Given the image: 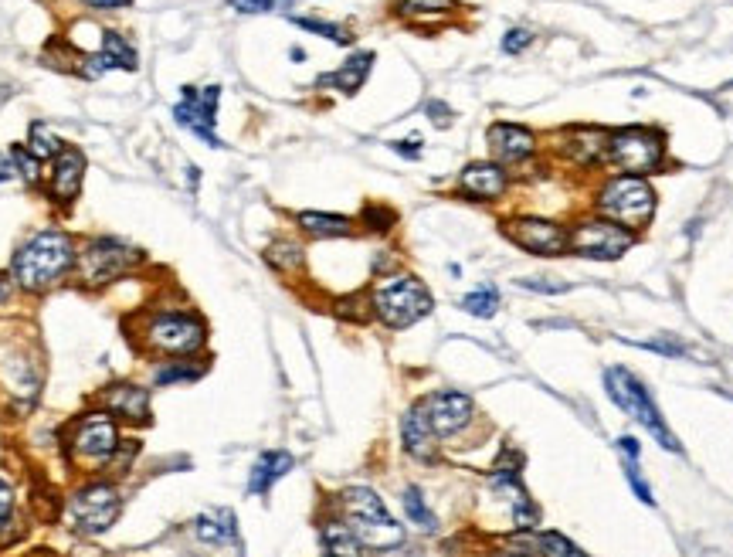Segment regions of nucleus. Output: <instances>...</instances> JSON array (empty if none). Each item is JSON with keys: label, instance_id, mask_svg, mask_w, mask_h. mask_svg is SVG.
Returning <instances> with one entry per match:
<instances>
[{"label": "nucleus", "instance_id": "obj_42", "mask_svg": "<svg viewBox=\"0 0 733 557\" xmlns=\"http://www.w3.org/2000/svg\"><path fill=\"white\" fill-rule=\"evenodd\" d=\"M11 513H14V490L0 479V527H7Z\"/></svg>", "mask_w": 733, "mask_h": 557}, {"label": "nucleus", "instance_id": "obj_43", "mask_svg": "<svg viewBox=\"0 0 733 557\" xmlns=\"http://www.w3.org/2000/svg\"><path fill=\"white\" fill-rule=\"evenodd\" d=\"M391 150L401 153V157H408V160H418L421 157V140L418 136H411V140H394Z\"/></svg>", "mask_w": 733, "mask_h": 557}, {"label": "nucleus", "instance_id": "obj_21", "mask_svg": "<svg viewBox=\"0 0 733 557\" xmlns=\"http://www.w3.org/2000/svg\"><path fill=\"white\" fill-rule=\"evenodd\" d=\"M292 466H296V459H292L289 452H282V449L262 452V456L255 459L252 473H248V493H252V496H265L275 483H279L282 476L292 473Z\"/></svg>", "mask_w": 733, "mask_h": 557}, {"label": "nucleus", "instance_id": "obj_16", "mask_svg": "<svg viewBox=\"0 0 733 557\" xmlns=\"http://www.w3.org/2000/svg\"><path fill=\"white\" fill-rule=\"evenodd\" d=\"M96 405L106 415L119 418V422H133V425H146L150 422V388L133 381H116L109 388H102L96 394Z\"/></svg>", "mask_w": 733, "mask_h": 557}, {"label": "nucleus", "instance_id": "obj_12", "mask_svg": "<svg viewBox=\"0 0 733 557\" xmlns=\"http://www.w3.org/2000/svg\"><path fill=\"white\" fill-rule=\"evenodd\" d=\"M503 235L510 238L516 248H523V252H530V255H540V259H557V255H564L567 245H571V231L547 218H510V221H503Z\"/></svg>", "mask_w": 733, "mask_h": 557}, {"label": "nucleus", "instance_id": "obj_32", "mask_svg": "<svg viewBox=\"0 0 733 557\" xmlns=\"http://www.w3.org/2000/svg\"><path fill=\"white\" fill-rule=\"evenodd\" d=\"M24 147H28V150L34 153V157H38L41 164H45V160H55L58 153L65 150V143L58 140V136L51 133L45 123H34V126H31V133H28V143H24Z\"/></svg>", "mask_w": 733, "mask_h": 557}, {"label": "nucleus", "instance_id": "obj_17", "mask_svg": "<svg viewBox=\"0 0 733 557\" xmlns=\"http://www.w3.org/2000/svg\"><path fill=\"white\" fill-rule=\"evenodd\" d=\"M85 153L79 147H65L58 153L55 160H51V170H48V197L55 204H68L79 201L82 194V181H85Z\"/></svg>", "mask_w": 733, "mask_h": 557}, {"label": "nucleus", "instance_id": "obj_37", "mask_svg": "<svg viewBox=\"0 0 733 557\" xmlns=\"http://www.w3.org/2000/svg\"><path fill=\"white\" fill-rule=\"evenodd\" d=\"M625 479H628V486L635 490L638 500L645 503V507H652L655 503V496L649 490V483H645V476H642V466H638V456H625Z\"/></svg>", "mask_w": 733, "mask_h": 557}, {"label": "nucleus", "instance_id": "obj_22", "mask_svg": "<svg viewBox=\"0 0 733 557\" xmlns=\"http://www.w3.org/2000/svg\"><path fill=\"white\" fill-rule=\"evenodd\" d=\"M564 140L560 143V150H564L567 160H574V164L588 167L594 164L598 157H605V147H608V136L601 130H591V126H577V130H564Z\"/></svg>", "mask_w": 733, "mask_h": 557}, {"label": "nucleus", "instance_id": "obj_30", "mask_svg": "<svg viewBox=\"0 0 733 557\" xmlns=\"http://www.w3.org/2000/svg\"><path fill=\"white\" fill-rule=\"evenodd\" d=\"M398 11L411 21H438L459 11V0H398Z\"/></svg>", "mask_w": 733, "mask_h": 557}, {"label": "nucleus", "instance_id": "obj_6", "mask_svg": "<svg viewBox=\"0 0 733 557\" xmlns=\"http://www.w3.org/2000/svg\"><path fill=\"white\" fill-rule=\"evenodd\" d=\"M605 388H608V398L615 401L618 408L625 411V415H632L638 425L645 428V432L652 435L655 442L662 445V449L669 452H679L683 445L672 435V428L666 425V418H662L659 405L652 401L649 388H645L638 377L628 371V367H608L605 371Z\"/></svg>", "mask_w": 733, "mask_h": 557}, {"label": "nucleus", "instance_id": "obj_48", "mask_svg": "<svg viewBox=\"0 0 733 557\" xmlns=\"http://www.w3.org/2000/svg\"><path fill=\"white\" fill-rule=\"evenodd\" d=\"M289 58H296V62H303V58H306V51H303V48H292V51H289Z\"/></svg>", "mask_w": 733, "mask_h": 557}, {"label": "nucleus", "instance_id": "obj_44", "mask_svg": "<svg viewBox=\"0 0 733 557\" xmlns=\"http://www.w3.org/2000/svg\"><path fill=\"white\" fill-rule=\"evenodd\" d=\"M618 449H622L625 456H638L642 445H638V439H632V435H622V439H618Z\"/></svg>", "mask_w": 733, "mask_h": 557}, {"label": "nucleus", "instance_id": "obj_40", "mask_svg": "<svg viewBox=\"0 0 733 557\" xmlns=\"http://www.w3.org/2000/svg\"><path fill=\"white\" fill-rule=\"evenodd\" d=\"M530 45H533V34L526 31V28L506 31V38H503V51H506V55H520V51H526Z\"/></svg>", "mask_w": 733, "mask_h": 557}, {"label": "nucleus", "instance_id": "obj_49", "mask_svg": "<svg viewBox=\"0 0 733 557\" xmlns=\"http://www.w3.org/2000/svg\"><path fill=\"white\" fill-rule=\"evenodd\" d=\"M499 557H530V554H523V551H503Z\"/></svg>", "mask_w": 733, "mask_h": 557}, {"label": "nucleus", "instance_id": "obj_5", "mask_svg": "<svg viewBox=\"0 0 733 557\" xmlns=\"http://www.w3.org/2000/svg\"><path fill=\"white\" fill-rule=\"evenodd\" d=\"M340 507L347 513V524L353 534L364 541V547L374 551H394L404 544V527L391 517V510L384 507V500L370 486H350L340 496Z\"/></svg>", "mask_w": 733, "mask_h": 557}, {"label": "nucleus", "instance_id": "obj_28", "mask_svg": "<svg viewBox=\"0 0 733 557\" xmlns=\"http://www.w3.org/2000/svg\"><path fill=\"white\" fill-rule=\"evenodd\" d=\"M265 262L269 269H275L279 276H299L306 265V248L292 238H275V242L265 248Z\"/></svg>", "mask_w": 733, "mask_h": 557}, {"label": "nucleus", "instance_id": "obj_7", "mask_svg": "<svg viewBox=\"0 0 733 557\" xmlns=\"http://www.w3.org/2000/svg\"><path fill=\"white\" fill-rule=\"evenodd\" d=\"M598 211L605 218L618 221L625 228H645L655 214V191L645 177L635 174H618L608 184H601L598 197H594Z\"/></svg>", "mask_w": 733, "mask_h": 557}, {"label": "nucleus", "instance_id": "obj_47", "mask_svg": "<svg viewBox=\"0 0 733 557\" xmlns=\"http://www.w3.org/2000/svg\"><path fill=\"white\" fill-rule=\"evenodd\" d=\"M428 113H431V119H435V123H448V109L445 106H438V102H431V106H428Z\"/></svg>", "mask_w": 733, "mask_h": 557}, {"label": "nucleus", "instance_id": "obj_14", "mask_svg": "<svg viewBox=\"0 0 733 557\" xmlns=\"http://www.w3.org/2000/svg\"><path fill=\"white\" fill-rule=\"evenodd\" d=\"M421 408H425L431 432H435L438 439L459 435L462 428L472 422V415H476V405H472V398L465 391H435L421 401Z\"/></svg>", "mask_w": 733, "mask_h": 557}, {"label": "nucleus", "instance_id": "obj_20", "mask_svg": "<svg viewBox=\"0 0 733 557\" xmlns=\"http://www.w3.org/2000/svg\"><path fill=\"white\" fill-rule=\"evenodd\" d=\"M438 435L431 432V422H428V415H425V408L415 405V408H408L404 411V418H401V445H404V452H408L411 459H418V462H431L438 456Z\"/></svg>", "mask_w": 733, "mask_h": 557}, {"label": "nucleus", "instance_id": "obj_46", "mask_svg": "<svg viewBox=\"0 0 733 557\" xmlns=\"http://www.w3.org/2000/svg\"><path fill=\"white\" fill-rule=\"evenodd\" d=\"M14 177V164H11V157H4V153H0V184L4 181H11Z\"/></svg>", "mask_w": 733, "mask_h": 557}, {"label": "nucleus", "instance_id": "obj_35", "mask_svg": "<svg viewBox=\"0 0 733 557\" xmlns=\"http://www.w3.org/2000/svg\"><path fill=\"white\" fill-rule=\"evenodd\" d=\"M360 225L367 231H374V235H384V231H391L398 225V214L391 208H384V204H367L364 214H360Z\"/></svg>", "mask_w": 733, "mask_h": 557}, {"label": "nucleus", "instance_id": "obj_29", "mask_svg": "<svg viewBox=\"0 0 733 557\" xmlns=\"http://www.w3.org/2000/svg\"><path fill=\"white\" fill-rule=\"evenodd\" d=\"M459 306L469 316H476V320H493V316L499 313V289L493 286V282H482V286H476L472 293L462 296Z\"/></svg>", "mask_w": 733, "mask_h": 557}, {"label": "nucleus", "instance_id": "obj_11", "mask_svg": "<svg viewBox=\"0 0 733 557\" xmlns=\"http://www.w3.org/2000/svg\"><path fill=\"white\" fill-rule=\"evenodd\" d=\"M119 445H123L119 425L106 411H85L72 428V456L89 462V466H109Z\"/></svg>", "mask_w": 733, "mask_h": 557}, {"label": "nucleus", "instance_id": "obj_31", "mask_svg": "<svg viewBox=\"0 0 733 557\" xmlns=\"http://www.w3.org/2000/svg\"><path fill=\"white\" fill-rule=\"evenodd\" d=\"M401 503H404V513H408L411 524H418L421 530H428V534H431V530H438V517L431 513L425 493H421L418 486H408L404 496H401Z\"/></svg>", "mask_w": 733, "mask_h": 557}, {"label": "nucleus", "instance_id": "obj_19", "mask_svg": "<svg viewBox=\"0 0 733 557\" xmlns=\"http://www.w3.org/2000/svg\"><path fill=\"white\" fill-rule=\"evenodd\" d=\"M486 136H489V153L496 157V164H523L537 150V136L516 123H493Z\"/></svg>", "mask_w": 733, "mask_h": 557}, {"label": "nucleus", "instance_id": "obj_9", "mask_svg": "<svg viewBox=\"0 0 733 557\" xmlns=\"http://www.w3.org/2000/svg\"><path fill=\"white\" fill-rule=\"evenodd\" d=\"M635 245V231L618 225L611 218H584L571 228V245L567 252L581 255V259L615 262L622 259L628 248Z\"/></svg>", "mask_w": 733, "mask_h": 557}, {"label": "nucleus", "instance_id": "obj_18", "mask_svg": "<svg viewBox=\"0 0 733 557\" xmlns=\"http://www.w3.org/2000/svg\"><path fill=\"white\" fill-rule=\"evenodd\" d=\"M459 191L469 201H503L510 191V174L496 160H476L459 174Z\"/></svg>", "mask_w": 733, "mask_h": 557}, {"label": "nucleus", "instance_id": "obj_8", "mask_svg": "<svg viewBox=\"0 0 733 557\" xmlns=\"http://www.w3.org/2000/svg\"><path fill=\"white\" fill-rule=\"evenodd\" d=\"M119 513H123V496H119L116 486L102 483V479L79 486V490L68 496V507H65L68 527L75 534H89V537L109 530L119 520Z\"/></svg>", "mask_w": 733, "mask_h": 557}, {"label": "nucleus", "instance_id": "obj_15", "mask_svg": "<svg viewBox=\"0 0 733 557\" xmlns=\"http://www.w3.org/2000/svg\"><path fill=\"white\" fill-rule=\"evenodd\" d=\"M79 68H82V75H89V79H99V75H106V72H136V68H140V55H136L129 38H123L119 31H102L99 48L92 51V55H85Z\"/></svg>", "mask_w": 733, "mask_h": 557}, {"label": "nucleus", "instance_id": "obj_45", "mask_svg": "<svg viewBox=\"0 0 733 557\" xmlns=\"http://www.w3.org/2000/svg\"><path fill=\"white\" fill-rule=\"evenodd\" d=\"M14 296V279L11 276H4V272H0V306L7 303V299Z\"/></svg>", "mask_w": 733, "mask_h": 557}, {"label": "nucleus", "instance_id": "obj_3", "mask_svg": "<svg viewBox=\"0 0 733 557\" xmlns=\"http://www.w3.org/2000/svg\"><path fill=\"white\" fill-rule=\"evenodd\" d=\"M370 316L384 323L387 330H408L421 323L435 310V296L431 289L411 272H391L370 289Z\"/></svg>", "mask_w": 733, "mask_h": 557}, {"label": "nucleus", "instance_id": "obj_33", "mask_svg": "<svg viewBox=\"0 0 733 557\" xmlns=\"http://www.w3.org/2000/svg\"><path fill=\"white\" fill-rule=\"evenodd\" d=\"M292 24H296V28H303V31L319 34V38H330L333 45H350V41H353L350 31H343L340 24H333V21H319V17H292Z\"/></svg>", "mask_w": 733, "mask_h": 557}, {"label": "nucleus", "instance_id": "obj_38", "mask_svg": "<svg viewBox=\"0 0 733 557\" xmlns=\"http://www.w3.org/2000/svg\"><path fill=\"white\" fill-rule=\"evenodd\" d=\"M296 0H231V7L241 14H269V11H282V7H292Z\"/></svg>", "mask_w": 733, "mask_h": 557}, {"label": "nucleus", "instance_id": "obj_25", "mask_svg": "<svg viewBox=\"0 0 733 557\" xmlns=\"http://www.w3.org/2000/svg\"><path fill=\"white\" fill-rule=\"evenodd\" d=\"M194 537L201 544H231L238 537V524L231 510H211L194 520Z\"/></svg>", "mask_w": 733, "mask_h": 557}, {"label": "nucleus", "instance_id": "obj_26", "mask_svg": "<svg viewBox=\"0 0 733 557\" xmlns=\"http://www.w3.org/2000/svg\"><path fill=\"white\" fill-rule=\"evenodd\" d=\"M319 541H323V557H364V541L353 534L350 524L343 520H330L319 530Z\"/></svg>", "mask_w": 733, "mask_h": 557}, {"label": "nucleus", "instance_id": "obj_34", "mask_svg": "<svg viewBox=\"0 0 733 557\" xmlns=\"http://www.w3.org/2000/svg\"><path fill=\"white\" fill-rule=\"evenodd\" d=\"M537 547H540L543 557H588L574 541H567L564 534H557V530H547V534H540L537 537Z\"/></svg>", "mask_w": 733, "mask_h": 557}, {"label": "nucleus", "instance_id": "obj_13", "mask_svg": "<svg viewBox=\"0 0 733 557\" xmlns=\"http://www.w3.org/2000/svg\"><path fill=\"white\" fill-rule=\"evenodd\" d=\"M218 102H221L218 85H208V89L184 85V89H180L177 106H174V119L184 126V130H191L194 136H201L208 147H224L221 136L214 133V123H218Z\"/></svg>", "mask_w": 733, "mask_h": 557}, {"label": "nucleus", "instance_id": "obj_27", "mask_svg": "<svg viewBox=\"0 0 733 557\" xmlns=\"http://www.w3.org/2000/svg\"><path fill=\"white\" fill-rule=\"evenodd\" d=\"M204 371H208V367L197 364L194 357H170V361H163V364L153 367V384H157V388L191 384V381H201Z\"/></svg>", "mask_w": 733, "mask_h": 557}, {"label": "nucleus", "instance_id": "obj_41", "mask_svg": "<svg viewBox=\"0 0 733 557\" xmlns=\"http://www.w3.org/2000/svg\"><path fill=\"white\" fill-rule=\"evenodd\" d=\"M129 4H133V0H82V7H89V11H99V14L126 11Z\"/></svg>", "mask_w": 733, "mask_h": 557}, {"label": "nucleus", "instance_id": "obj_39", "mask_svg": "<svg viewBox=\"0 0 733 557\" xmlns=\"http://www.w3.org/2000/svg\"><path fill=\"white\" fill-rule=\"evenodd\" d=\"M520 286L523 289H530V293H547V296H560V293H567L571 289V282H564V279H520Z\"/></svg>", "mask_w": 733, "mask_h": 557}, {"label": "nucleus", "instance_id": "obj_23", "mask_svg": "<svg viewBox=\"0 0 733 557\" xmlns=\"http://www.w3.org/2000/svg\"><path fill=\"white\" fill-rule=\"evenodd\" d=\"M370 68H374V51H357V55H350L336 72L323 75L316 85H330V89L343 92V96H353V92H360V85L367 82Z\"/></svg>", "mask_w": 733, "mask_h": 557}, {"label": "nucleus", "instance_id": "obj_2", "mask_svg": "<svg viewBox=\"0 0 733 557\" xmlns=\"http://www.w3.org/2000/svg\"><path fill=\"white\" fill-rule=\"evenodd\" d=\"M136 337L150 354L194 357L208 347V320L191 306H160L143 313Z\"/></svg>", "mask_w": 733, "mask_h": 557}, {"label": "nucleus", "instance_id": "obj_4", "mask_svg": "<svg viewBox=\"0 0 733 557\" xmlns=\"http://www.w3.org/2000/svg\"><path fill=\"white\" fill-rule=\"evenodd\" d=\"M146 262V252L129 245L126 238L116 235H96L79 245V259H75V279L85 289H106L112 282L133 276Z\"/></svg>", "mask_w": 733, "mask_h": 557}, {"label": "nucleus", "instance_id": "obj_1", "mask_svg": "<svg viewBox=\"0 0 733 557\" xmlns=\"http://www.w3.org/2000/svg\"><path fill=\"white\" fill-rule=\"evenodd\" d=\"M75 259H79V245L65 228H41L17 245L11 259V279L21 293L41 296L62 286L65 276H72Z\"/></svg>", "mask_w": 733, "mask_h": 557}, {"label": "nucleus", "instance_id": "obj_36", "mask_svg": "<svg viewBox=\"0 0 733 557\" xmlns=\"http://www.w3.org/2000/svg\"><path fill=\"white\" fill-rule=\"evenodd\" d=\"M11 164H14V174H21L28 184H38L41 181V160L34 157V153L24 147V143H17L11 150Z\"/></svg>", "mask_w": 733, "mask_h": 557}, {"label": "nucleus", "instance_id": "obj_10", "mask_svg": "<svg viewBox=\"0 0 733 557\" xmlns=\"http://www.w3.org/2000/svg\"><path fill=\"white\" fill-rule=\"evenodd\" d=\"M605 157L625 174H652L662 164V136L645 126H628V130H615L608 136Z\"/></svg>", "mask_w": 733, "mask_h": 557}, {"label": "nucleus", "instance_id": "obj_24", "mask_svg": "<svg viewBox=\"0 0 733 557\" xmlns=\"http://www.w3.org/2000/svg\"><path fill=\"white\" fill-rule=\"evenodd\" d=\"M296 225L303 235L316 238V242H326V238H350L353 235V221L343 218V214H326V211H299Z\"/></svg>", "mask_w": 733, "mask_h": 557}]
</instances>
